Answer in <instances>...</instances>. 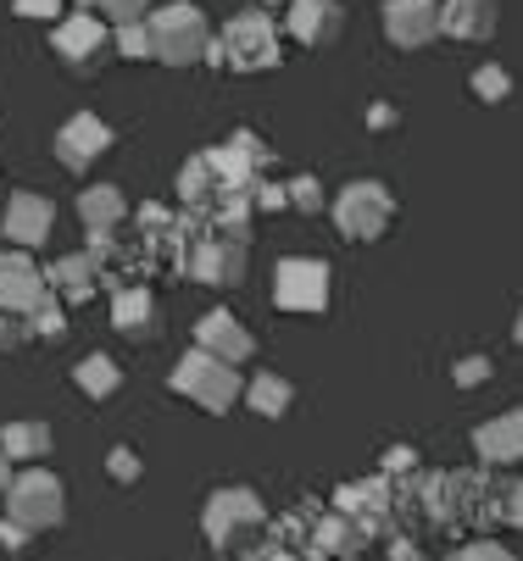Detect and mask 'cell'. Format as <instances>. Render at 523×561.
<instances>
[{"instance_id":"6da1fadb","label":"cell","mask_w":523,"mask_h":561,"mask_svg":"<svg viewBox=\"0 0 523 561\" xmlns=\"http://www.w3.org/2000/svg\"><path fill=\"white\" fill-rule=\"evenodd\" d=\"M278 56H284L278 23L268 12H240L223 34H212V56L206 61H223L229 72H268V67H278Z\"/></svg>"},{"instance_id":"7a4b0ae2","label":"cell","mask_w":523,"mask_h":561,"mask_svg":"<svg viewBox=\"0 0 523 561\" xmlns=\"http://www.w3.org/2000/svg\"><path fill=\"white\" fill-rule=\"evenodd\" d=\"M145 34H151V56L168 67H195L212 56V28L201 18V7L190 0H173V7H157L145 18Z\"/></svg>"},{"instance_id":"3957f363","label":"cell","mask_w":523,"mask_h":561,"mask_svg":"<svg viewBox=\"0 0 523 561\" xmlns=\"http://www.w3.org/2000/svg\"><path fill=\"white\" fill-rule=\"evenodd\" d=\"M173 389L184 394V400H195V407H206V412H235V400H240V367H229V362H217V356H206V351H190L179 367H173Z\"/></svg>"},{"instance_id":"277c9868","label":"cell","mask_w":523,"mask_h":561,"mask_svg":"<svg viewBox=\"0 0 523 561\" xmlns=\"http://www.w3.org/2000/svg\"><path fill=\"white\" fill-rule=\"evenodd\" d=\"M7 512H12V523L29 528V534L61 528V523H67V490H61V478H56V472H12Z\"/></svg>"},{"instance_id":"5b68a950","label":"cell","mask_w":523,"mask_h":561,"mask_svg":"<svg viewBox=\"0 0 523 561\" xmlns=\"http://www.w3.org/2000/svg\"><path fill=\"white\" fill-rule=\"evenodd\" d=\"M201 528L217 550H235L240 539L262 534L268 528V506L257 490H217L206 506H201Z\"/></svg>"},{"instance_id":"8992f818","label":"cell","mask_w":523,"mask_h":561,"mask_svg":"<svg viewBox=\"0 0 523 561\" xmlns=\"http://www.w3.org/2000/svg\"><path fill=\"white\" fill-rule=\"evenodd\" d=\"M390 217H396V201H390L385 184H373V179H356V184H345L334 195V228L345 239H362V245H373V239L390 228Z\"/></svg>"},{"instance_id":"52a82bcc","label":"cell","mask_w":523,"mask_h":561,"mask_svg":"<svg viewBox=\"0 0 523 561\" xmlns=\"http://www.w3.org/2000/svg\"><path fill=\"white\" fill-rule=\"evenodd\" d=\"M56 295H50V284H45V273L23 256V251H0V311L7 317H29L39 311V306H50Z\"/></svg>"},{"instance_id":"ba28073f","label":"cell","mask_w":523,"mask_h":561,"mask_svg":"<svg viewBox=\"0 0 523 561\" xmlns=\"http://www.w3.org/2000/svg\"><path fill=\"white\" fill-rule=\"evenodd\" d=\"M273 300L284 311H323L329 306V267L312 256H289L273 273Z\"/></svg>"},{"instance_id":"9c48e42d","label":"cell","mask_w":523,"mask_h":561,"mask_svg":"<svg viewBox=\"0 0 523 561\" xmlns=\"http://www.w3.org/2000/svg\"><path fill=\"white\" fill-rule=\"evenodd\" d=\"M184 273L206 289H235L246 278V245H235V239H195L190 256H184Z\"/></svg>"},{"instance_id":"30bf717a","label":"cell","mask_w":523,"mask_h":561,"mask_svg":"<svg viewBox=\"0 0 523 561\" xmlns=\"http://www.w3.org/2000/svg\"><path fill=\"white\" fill-rule=\"evenodd\" d=\"M112 128H106V117H95V112H79V117H67L61 123V134H56V156H61V168L67 173H84L90 162H101V156L112 150Z\"/></svg>"},{"instance_id":"8fae6325","label":"cell","mask_w":523,"mask_h":561,"mask_svg":"<svg viewBox=\"0 0 523 561\" xmlns=\"http://www.w3.org/2000/svg\"><path fill=\"white\" fill-rule=\"evenodd\" d=\"M106 39H112V28L95 18V12H79V18H67L56 34H50V45H56V56L67 61V67H79V72H90L101 56H106Z\"/></svg>"},{"instance_id":"7c38bea8","label":"cell","mask_w":523,"mask_h":561,"mask_svg":"<svg viewBox=\"0 0 523 561\" xmlns=\"http://www.w3.org/2000/svg\"><path fill=\"white\" fill-rule=\"evenodd\" d=\"M385 34L396 50H423L440 39V7L434 0H390L385 7Z\"/></svg>"},{"instance_id":"4fadbf2b","label":"cell","mask_w":523,"mask_h":561,"mask_svg":"<svg viewBox=\"0 0 523 561\" xmlns=\"http://www.w3.org/2000/svg\"><path fill=\"white\" fill-rule=\"evenodd\" d=\"M195 351H206V356H217V362H229V367H240L251 351H257V340L246 334V323L235 311H206L201 323H195Z\"/></svg>"},{"instance_id":"5bb4252c","label":"cell","mask_w":523,"mask_h":561,"mask_svg":"<svg viewBox=\"0 0 523 561\" xmlns=\"http://www.w3.org/2000/svg\"><path fill=\"white\" fill-rule=\"evenodd\" d=\"M289 39L302 45H334L345 28V7L340 0H289V18H284Z\"/></svg>"},{"instance_id":"9a60e30c","label":"cell","mask_w":523,"mask_h":561,"mask_svg":"<svg viewBox=\"0 0 523 561\" xmlns=\"http://www.w3.org/2000/svg\"><path fill=\"white\" fill-rule=\"evenodd\" d=\"M50 222H56V206L45 201V195H12L7 201V239H12V245H45V239H50Z\"/></svg>"},{"instance_id":"2e32d148","label":"cell","mask_w":523,"mask_h":561,"mask_svg":"<svg viewBox=\"0 0 523 561\" xmlns=\"http://www.w3.org/2000/svg\"><path fill=\"white\" fill-rule=\"evenodd\" d=\"M312 545H318V550H329V561H351V556H362V550L373 545V534H367V523H362V517L318 512V523H312Z\"/></svg>"},{"instance_id":"e0dca14e","label":"cell","mask_w":523,"mask_h":561,"mask_svg":"<svg viewBox=\"0 0 523 561\" xmlns=\"http://www.w3.org/2000/svg\"><path fill=\"white\" fill-rule=\"evenodd\" d=\"M474 450H479L485 467H512V461H523V412L490 417V423L474 434Z\"/></svg>"},{"instance_id":"ac0fdd59","label":"cell","mask_w":523,"mask_h":561,"mask_svg":"<svg viewBox=\"0 0 523 561\" xmlns=\"http://www.w3.org/2000/svg\"><path fill=\"white\" fill-rule=\"evenodd\" d=\"M112 329L123 340H157L162 334V311L151 300V289H117L112 300Z\"/></svg>"},{"instance_id":"d6986e66","label":"cell","mask_w":523,"mask_h":561,"mask_svg":"<svg viewBox=\"0 0 523 561\" xmlns=\"http://www.w3.org/2000/svg\"><path fill=\"white\" fill-rule=\"evenodd\" d=\"M440 34H452V39H490L496 34V0H445L440 7Z\"/></svg>"},{"instance_id":"ffe728a7","label":"cell","mask_w":523,"mask_h":561,"mask_svg":"<svg viewBox=\"0 0 523 561\" xmlns=\"http://www.w3.org/2000/svg\"><path fill=\"white\" fill-rule=\"evenodd\" d=\"M223 195H229V190H223V179L212 173L206 150H201V156H190L184 173H179V201L190 206V217H212V211L223 206Z\"/></svg>"},{"instance_id":"44dd1931","label":"cell","mask_w":523,"mask_h":561,"mask_svg":"<svg viewBox=\"0 0 523 561\" xmlns=\"http://www.w3.org/2000/svg\"><path fill=\"white\" fill-rule=\"evenodd\" d=\"M50 289H61L67 300H90L95 295V284H101V262L90 256V251H72V256H61L56 267H50V278H45Z\"/></svg>"},{"instance_id":"7402d4cb","label":"cell","mask_w":523,"mask_h":561,"mask_svg":"<svg viewBox=\"0 0 523 561\" xmlns=\"http://www.w3.org/2000/svg\"><path fill=\"white\" fill-rule=\"evenodd\" d=\"M79 217H84L90 233H117V222L128 217V201H123V190H112V184H90V190L79 195Z\"/></svg>"},{"instance_id":"603a6c76","label":"cell","mask_w":523,"mask_h":561,"mask_svg":"<svg viewBox=\"0 0 523 561\" xmlns=\"http://www.w3.org/2000/svg\"><path fill=\"white\" fill-rule=\"evenodd\" d=\"M289 400H295V389H289L278 373H257V378L246 383V407H251L257 417H284Z\"/></svg>"},{"instance_id":"cb8c5ba5","label":"cell","mask_w":523,"mask_h":561,"mask_svg":"<svg viewBox=\"0 0 523 561\" xmlns=\"http://www.w3.org/2000/svg\"><path fill=\"white\" fill-rule=\"evenodd\" d=\"M72 383H79L90 400H112L123 389V367L112 356H84L79 367H72Z\"/></svg>"},{"instance_id":"d4e9b609","label":"cell","mask_w":523,"mask_h":561,"mask_svg":"<svg viewBox=\"0 0 523 561\" xmlns=\"http://www.w3.org/2000/svg\"><path fill=\"white\" fill-rule=\"evenodd\" d=\"M0 450L12 456V467H18V461H34V456L50 450V428H45V423H7V434H0Z\"/></svg>"},{"instance_id":"484cf974","label":"cell","mask_w":523,"mask_h":561,"mask_svg":"<svg viewBox=\"0 0 523 561\" xmlns=\"http://www.w3.org/2000/svg\"><path fill=\"white\" fill-rule=\"evenodd\" d=\"M212 222H217V239L246 245V239H251V195H223V206L212 211Z\"/></svg>"},{"instance_id":"4316f807","label":"cell","mask_w":523,"mask_h":561,"mask_svg":"<svg viewBox=\"0 0 523 561\" xmlns=\"http://www.w3.org/2000/svg\"><path fill=\"white\" fill-rule=\"evenodd\" d=\"M312 523H318V506L307 501V506L284 512V523H268V528H273V545H278V550H302V545L312 539Z\"/></svg>"},{"instance_id":"83f0119b","label":"cell","mask_w":523,"mask_h":561,"mask_svg":"<svg viewBox=\"0 0 523 561\" xmlns=\"http://www.w3.org/2000/svg\"><path fill=\"white\" fill-rule=\"evenodd\" d=\"M229 150L240 156V162H246L251 173H262V179H268V168H273V150H268V145H262V139H257L251 128H240V134L229 139Z\"/></svg>"},{"instance_id":"f1b7e54d","label":"cell","mask_w":523,"mask_h":561,"mask_svg":"<svg viewBox=\"0 0 523 561\" xmlns=\"http://www.w3.org/2000/svg\"><path fill=\"white\" fill-rule=\"evenodd\" d=\"M474 95H479V101H490V106H496V101H507V95H512V72H507V67H496V61H490V67H479V72H474Z\"/></svg>"},{"instance_id":"f546056e","label":"cell","mask_w":523,"mask_h":561,"mask_svg":"<svg viewBox=\"0 0 523 561\" xmlns=\"http://www.w3.org/2000/svg\"><path fill=\"white\" fill-rule=\"evenodd\" d=\"M496 523L523 528V478H507V484H496Z\"/></svg>"},{"instance_id":"4dcf8cb0","label":"cell","mask_w":523,"mask_h":561,"mask_svg":"<svg viewBox=\"0 0 523 561\" xmlns=\"http://www.w3.org/2000/svg\"><path fill=\"white\" fill-rule=\"evenodd\" d=\"M284 195H289V206H295V211H323V206H329V201H323V184H318L312 173L289 179V184H284Z\"/></svg>"},{"instance_id":"1f68e13d","label":"cell","mask_w":523,"mask_h":561,"mask_svg":"<svg viewBox=\"0 0 523 561\" xmlns=\"http://www.w3.org/2000/svg\"><path fill=\"white\" fill-rule=\"evenodd\" d=\"M112 45H117V56H128V61H145V56H151V34H145V23L112 28Z\"/></svg>"},{"instance_id":"d6a6232c","label":"cell","mask_w":523,"mask_h":561,"mask_svg":"<svg viewBox=\"0 0 523 561\" xmlns=\"http://www.w3.org/2000/svg\"><path fill=\"white\" fill-rule=\"evenodd\" d=\"M490 373H496V362H490V356H463V362L452 367V378H457L463 389H479V383H490Z\"/></svg>"},{"instance_id":"836d02e7","label":"cell","mask_w":523,"mask_h":561,"mask_svg":"<svg viewBox=\"0 0 523 561\" xmlns=\"http://www.w3.org/2000/svg\"><path fill=\"white\" fill-rule=\"evenodd\" d=\"M101 7H106V18L123 28V23H145V18H151V0H101Z\"/></svg>"},{"instance_id":"e575fe53","label":"cell","mask_w":523,"mask_h":561,"mask_svg":"<svg viewBox=\"0 0 523 561\" xmlns=\"http://www.w3.org/2000/svg\"><path fill=\"white\" fill-rule=\"evenodd\" d=\"M284 206H289L284 184H273V179H257V190H251V211H284Z\"/></svg>"},{"instance_id":"d590c367","label":"cell","mask_w":523,"mask_h":561,"mask_svg":"<svg viewBox=\"0 0 523 561\" xmlns=\"http://www.w3.org/2000/svg\"><path fill=\"white\" fill-rule=\"evenodd\" d=\"M61 329H67V317H61V306H56V300H50V306H39V311L29 317V334H45V340H56Z\"/></svg>"},{"instance_id":"8d00e7d4","label":"cell","mask_w":523,"mask_h":561,"mask_svg":"<svg viewBox=\"0 0 523 561\" xmlns=\"http://www.w3.org/2000/svg\"><path fill=\"white\" fill-rule=\"evenodd\" d=\"M106 472L117 478V484H134V478H139V456H134L128 445H117V450L106 456Z\"/></svg>"},{"instance_id":"74e56055","label":"cell","mask_w":523,"mask_h":561,"mask_svg":"<svg viewBox=\"0 0 523 561\" xmlns=\"http://www.w3.org/2000/svg\"><path fill=\"white\" fill-rule=\"evenodd\" d=\"M379 472H385V478H401V472H418V450H407V445H396V450H385V461H379Z\"/></svg>"},{"instance_id":"f35d334b","label":"cell","mask_w":523,"mask_h":561,"mask_svg":"<svg viewBox=\"0 0 523 561\" xmlns=\"http://www.w3.org/2000/svg\"><path fill=\"white\" fill-rule=\"evenodd\" d=\"M452 561H512V556H507V550H501L496 539H474V545H463V550H457Z\"/></svg>"},{"instance_id":"ab89813d","label":"cell","mask_w":523,"mask_h":561,"mask_svg":"<svg viewBox=\"0 0 523 561\" xmlns=\"http://www.w3.org/2000/svg\"><path fill=\"white\" fill-rule=\"evenodd\" d=\"M12 7H18V18H39V23L61 18V0H12Z\"/></svg>"},{"instance_id":"60d3db41","label":"cell","mask_w":523,"mask_h":561,"mask_svg":"<svg viewBox=\"0 0 523 561\" xmlns=\"http://www.w3.org/2000/svg\"><path fill=\"white\" fill-rule=\"evenodd\" d=\"M23 340H29V323H23V317L0 311V351H12V345H23Z\"/></svg>"},{"instance_id":"b9f144b4","label":"cell","mask_w":523,"mask_h":561,"mask_svg":"<svg viewBox=\"0 0 523 561\" xmlns=\"http://www.w3.org/2000/svg\"><path fill=\"white\" fill-rule=\"evenodd\" d=\"M29 539H34V534H29V528H18L12 517H7V523H0V545H7L12 556H23V550H29Z\"/></svg>"},{"instance_id":"7bdbcfd3","label":"cell","mask_w":523,"mask_h":561,"mask_svg":"<svg viewBox=\"0 0 523 561\" xmlns=\"http://www.w3.org/2000/svg\"><path fill=\"white\" fill-rule=\"evenodd\" d=\"M390 556H396V561H423V550H418L407 534H390Z\"/></svg>"},{"instance_id":"ee69618b","label":"cell","mask_w":523,"mask_h":561,"mask_svg":"<svg viewBox=\"0 0 523 561\" xmlns=\"http://www.w3.org/2000/svg\"><path fill=\"white\" fill-rule=\"evenodd\" d=\"M367 128H396V106H367Z\"/></svg>"},{"instance_id":"f6af8a7d","label":"cell","mask_w":523,"mask_h":561,"mask_svg":"<svg viewBox=\"0 0 523 561\" xmlns=\"http://www.w3.org/2000/svg\"><path fill=\"white\" fill-rule=\"evenodd\" d=\"M12 472H18V467H12V456L0 450V495H7V484H12Z\"/></svg>"},{"instance_id":"bcb514c9","label":"cell","mask_w":523,"mask_h":561,"mask_svg":"<svg viewBox=\"0 0 523 561\" xmlns=\"http://www.w3.org/2000/svg\"><path fill=\"white\" fill-rule=\"evenodd\" d=\"M268 561H302V556H295V550H273Z\"/></svg>"},{"instance_id":"7dc6e473","label":"cell","mask_w":523,"mask_h":561,"mask_svg":"<svg viewBox=\"0 0 523 561\" xmlns=\"http://www.w3.org/2000/svg\"><path fill=\"white\" fill-rule=\"evenodd\" d=\"M512 340H518V345H523V311H518V329H512Z\"/></svg>"},{"instance_id":"c3c4849f","label":"cell","mask_w":523,"mask_h":561,"mask_svg":"<svg viewBox=\"0 0 523 561\" xmlns=\"http://www.w3.org/2000/svg\"><path fill=\"white\" fill-rule=\"evenodd\" d=\"M79 7H84V12H90V7H101V0H79Z\"/></svg>"},{"instance_id":"681fc988","label":"cell","mask_w":523,"mask_h":561,"mask_svg":"<svg viewBox=\"0 0 523 561\" xmlns=\"http://www.w3.org/2000/svg\"><path fill=\"white\" fill-rule=\"evenodd\" d=\"M434 7H445V0H434Z\"/></svg>"}]
</instances>
